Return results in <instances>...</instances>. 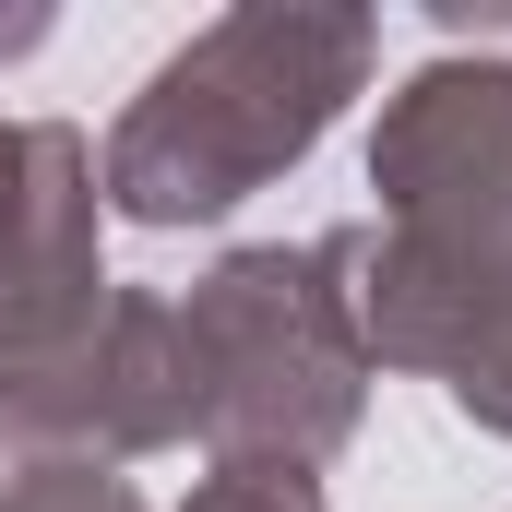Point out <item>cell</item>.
<instances>
[{
	"instance_id": "cell-1",
	"label": "cell",
	"mask_w": 512,
	"mask_h": 512,
	"mask_svg": "<svg viewBox=\"0 0 512 512\" xmlns=\"http://www.w3.org/2000/svg\"><path fill=\"white\" fill-rule=\"evenodd\" d=\"M370 60H382L370 12H310V0L215 12L120 108V131H108V203L131 227H215L227 203H251L262 179H286L346 120Z\"/></svg>"
},
{
	"instance_id": "cell-2",
	"label": "cell",
	"mask_w": 512,
	"mask_h": 512,
	"mask_svg": "<svg viewBox=\"0 0 512 512\" xmlns=\"http://www.w3.org/2000/svg\"><path fill=\"white\" fill-rule=\"evenodd\" d=\"M179 346H191V441L215 465H322L358 429V298H346V227L334 239H274L227 251L179 298Z\"/></svg>"
},
{
	"instance_id": "cell-3",
	"label": "cell",
	"mask_w": 512,
	"mask_h": 512,
	"mask_svg": "<svg viewBox=\"0 0 512 512\" xmlns=\"http://www.w3.org/2000/svg\"><path fill=\"white\" fill-rule=\"evenodd\" d=\"M0 429L36 465H131L191 441V346L179 298L96 286L24 334H0Z\"/></svg>"
},
{
	"instance_id": "cell-4",
	"label": "cell",
	"mask_w": 512,
	"mask_h": 512,
	"mask_svg": "<svg viewBox=\"0 0 512 512\" xmlns=\"http://www.w3.org/2000/svg\"><path fill=\"white\" fill-rule=\"evenodd\" d=\"M382 239L429 262H512V60H429L370 131Z\"/></svg>"
},
{
	"instance_id": "cell-5",
	"label": "cell",
	"mask_w": 512,
	"mask_h": 512,
	"mask_svg": "<svg viewBox=\"0 0 512 512\" xmlns=\"http://www.w3.org/2000/svg\"><path fill=\"white\" fill-rule=\"evenodd\" d=\"M346 298H358V346L393 370H429L477 429L512 441V262H429L393 251L382 227H346Z\"/></svg>"
},
{
	"instance_id": "cell-6",
	"label": "cell",
	"mask_w": 512,
	"mask_h": 512,
	"mask_svg": "<svg viewBox=\"0 0 512 512\" xmlns=\"http://www.w3.org/2000/svg\"><path fill=\"white\" fill-rule=\"evenodd\" d=\"M96 286V143L72 120H0V334Z\"/></svg>"
},
{
	"instance_id": "cell-7",
	"label": "cell",
	"mask_w": 512,
	"mask_h": 512,
	"mask_svg": "<svg viewBox=\"0 0 512 512\" xmlns=\"http://www.w3.org/2000/svg\"><path fill=\"white\" fill-rule=\"evenodd\" d=\"M0 512H143V489L120 465H24L0 489Z\"/></svg>"
},
{
	"instance_id": "cell-8",
	"label": "cell",
	"mask_w": 512,
	"mask_h": 512,
	"mask_svg": "<svg viewBox=\"0 0 512 512\" xmlns=\"http://www.w3.org/2000/svg\"><path fill=\"white\" fill-rule=\"evenodd\" d=\"M179 512H322V489H310L298 465H215Z\"/></svg>"
},
{
	"instance_id": "cell-9",
	"label": "cell",
	"mask_w": 512,
	"mask_h": 512,
	"mask_svg": "<svg viewBox=\"0 0 512 512\" xmlns=\"http://www.w3.org/2000/svg\"><path fill=\"white\" fill-rule=\"evenodd\" d=\"M24 48H48V12L24 0V12H0V60H24Z\"/></svg>"
}]
</instances>
